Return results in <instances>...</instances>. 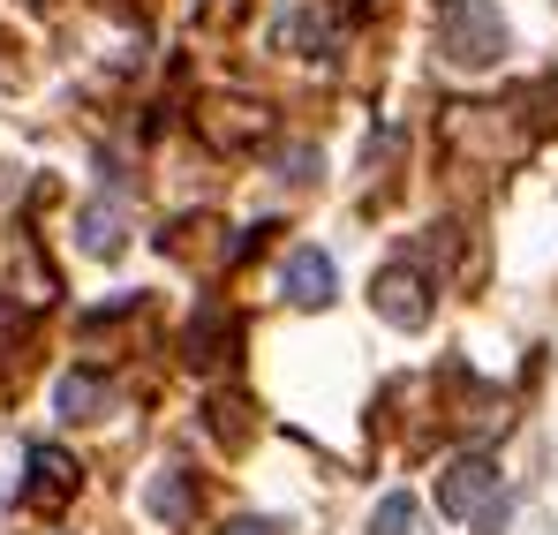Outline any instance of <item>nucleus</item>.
Segmentation results:
<instances>
[{"instance_id": "9", "label": "nucleus", "mask_w": 558, "mask_h": 535, "mask_svg": "<svg viewBox=\"0 0 558 535\" xmlns=\"http://www.w3.org/2000/svg\"><path fill=\"white\" fill-rule=\"evenodd\" d=\"M76 242H84V257H121V204H84Z\"/></svg>"}, {"instance_id": "12", "label": "nucleus", "mask_w": 558, "mask_h": 535, "mask_svg": "<svg viewBox=\"0 0 558 535\" xmlns=\"http://www.w3.org/2000/svg\"><path fill=\"white\" fill-rule=\"evenodd\" d=\"M242 415H250V408H242L234 392H219V400H211V438H219V446H242V438H250Z\"/></svg>"}, {"instance_id": "3", "label": "nucleus", "mask_w": 558, "mask_h": 535, "mask_svg": "<svg viewBox=\"0 0 558 535\" xmlns=\"http://www.w3.org/2000/svg\"><path fill=\"white\" fill-rule=\"evenodd\" d=\"M371 302H377V317H385L392 332H423V325H430V287H423L415 265H385L377 287H371Z\"/></svg>"}, {"instance_id": "10", "label": "nucleus", "mask_w": 558, "mask_h": 535, "mask_svg": "<svg viewBox=\"0 0 558 535\" xmlns=\"http://www.w3.org/2000/svg\"><path fill=\"white\" fill-rule=\"evenodd\" d=\"M53 400H61V415H69V423H84V415H98V408L113 400V392H106V377H98V369H69Z\"/></svg>"}, {"instance_id": "7", "label": "nucleus", "mask_w": 558, "mask_h": 535, "mask_svg": "<svg viewBox=\"0 0 558 535\" xmlns=\"http://www.w3.org/2000/svg\"><path fill=\"white\" fill-rule=\"evenodd\" d=\"M69 490H76V460L53 452V446H31V483H23V498H31V506H61Z\"/></svg>"}, {"instance_id": "11", "label": "nucleus", "mask_w": 558, "mask_h": 535, "mask_svg": "<svg viewBox=\"0 0 558 535\" xmlns=\"http://www.w3.org/2000/svg\"><path fill=\"white\" fill-rule=\"evenodd\" d=\"M423 528V513H415V498H377V513H371V535H415Z\"/></svg>"}, {"instance_id": "8", "label": "nucleus", "mask_w": 558, "mask_h": 535, "mask_svg": "<svg viewBox=\"0 0 558 535\" xmlns=\"http://www.w3.org/2000/svg\"><path fill=\"white\" fill-rule=\"evenodd\" d=\"M144 506L167 521V528H182L189 513H196V483H189L182 467H167V475H151V490H144Z\"/></svg>"}, {"instance_id": "4", "label": "nucleus", "mask_w": 558, "mask_h": 535, "mask_svg": "<svg viewBox=\"0 0 558 535\" xmlns=\"http://www.w3.org/2000/svg\"><path fill=\"white\" fill-rule=\"evenodd\" d=\"M279 287H287V302H302V309H325L332 294H340V271L325 250H294L287 271H279Z\"/></svg>"}, {"instance_id": "6", "label": "nucleus", "mask_w": 558, "mask_h": 535, "mask_svg": "<svg viewBox=\"0 0 558 535\" xmlns=\"http://www.w3.org/2000/svg\"><path fill=\"white\" fill-rule=\"evenodd\" d=\"M196 129H204V144H211V151H234V144L265 136V113H257V106H242V98H219L211 113H196Z\"/></svg>"}, {"instance_id": "14", "label": "nucleus", "mask_w": 558, "mask_h": 535, "mask_svg": "<svg viewBox=\"0 0 558 535\" xmlns=\"http://www.w3.org/2000/svg\"><path fill=\"white\" fill-rule=\"evenodd\" d=\"M219 535H279V521H227Z\"/></svg>"}, {"instance_id": "5", "label": "nucleus", "mask_w": 558, "mask_h": 535, "mask_svg": "<svg viewBox=\"0 0 558 535\" xmlns=\"http://www.w3.org/2000/svg\"><path fill=\"white\" fill-rule=\"evenodd\" d=\"M219 362H234V317H227V302H196V317H189V369H219Z\"/></svg>"}, {"instance_id": "13", "label": "nucleus", "mask_w": 558, "mask_h": 535, "mask_svg": "<svg viewBox=\"0 0 558 535\" xmlns=\"http://www.w3.org/2000/svg\"><path fill=\"white\" fill-rule=\"evenodd\" d=\"M310 174H317V151H302V144H294V151L279 159V181H310Z\"/></svg>"}, {"instance_id": "1", "label": "nucleus", "mask_w": 558, "mask_h": 535, "mask_svg": "<svg viewBox=\"0 0 558 535\" xmlns=\"http://www.w3.org/2000/svg\"><path fill=\"white\" fill-rule=\"evenodd\" d=\"M438 53H446L453 69H490V61L506 53V15H498L490 0H453L446 23H438Z\"/></svg>"}, {"instance_id": "2", "label": "nucleus", "mask_w": 558, "mask_h": 535, "mask_svg": "<svg viewBox=\"0 0 558 535\" xmlns=\"http://www.w3.org/2000/svg\"><path fill=\"white\" fill-rule=\"evenodd\" d=\"M490 506H498V460L490 452H461V460L438 467V513L446 521H475Z\"/></svg>"}]
</instances>
